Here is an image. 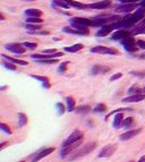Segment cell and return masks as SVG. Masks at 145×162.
Wrapping results in <instances>:
<instances>
[{
  "instance_id": "6da1fadb",
  "label": "cell",
  "mask_w": 145,
  "mask_h": 162,
  "mask_svg": "<svg viewBox=\"0 0 145 162\" xmlns=\"http://www.w3.org/2000/svg\"><path fill=\"white\" fill-rule=\"evenodd\" d=\"M96 147V142H92V143H89V144H85L82 146V149H80L78 151H76L73 155L69 158V160H76L78 158H82L84 155H87L89 153H91L92 151L95 150Z\"/></svg>"
},
{
  "instance_id": "7a4b0ae2",
  "label": "cell",
  "mask_w": 145,
  "mask_h": 162,
  "mask_svg": "<svg viewBox=\"0 0 145 162\" xmlns=\"http://www.w3.org/2000/svg\"><path fill=\"white\" fill-rule=\"evenodd\" d=\"M82 139H83V133L80 132V130H74V132L67 137V139L62 143V147L69 146V145L77 143V142L82 141Z\"/></svg>"
},
{
  "instance_id": "3957f363",
  "label": "cell",
  "mask_w": 145,
  "mask_h": 162,
  "mask_svg": "<svg viewBox=\"0 0 145 162\" xmlns=\"http://www.w3.org/2000/svg\"><path fill=\"white\" fill-rule=\"evenodd\" d=\"M91 52L93 53H100V55H119L118 50H116L113 48H107L103 45H98L91 49Z\"/></svg>"
},
{
  "instance_id": "277c9868",
  "label": "cell",
  "mask_w": 145,
  "mask_h": 162,
  "mask_svg": "<svg viewBox=\"0 0 145 162\" xmlns=\"http://www.w3.org/2000/svg\"><path fill=\"white\" fill-rule=\"evenodd\" d=\"M5 48H6L7 50L10 51V52L16 53V55H23L26 51V48L24 47L23 44L19 43H8L5 45Z\"/></svg>"
},
{
  "instance_id": "5b68a950",
  "label": "cell",
  "mask_w": 145,
  "mask_h": 162,
  "mask_svg": "<svg viewBox=\"0 0 145 162\" xmlns=\"http://www.w3.org/2000/svg\"><path fill=\"white\" fill-rule=\"evenodd\" d=\"M117 151V145L116 144H109L106 145V146L100 151L99 153V158H110Z\"/></svg>"
},
{
  "instance_id": "8992f818",
  "label": "cell",
  "mask_w": 145,
  "mask_h": 162,
  "mask_svg": "<svg viewBox=\"0 0 145 162\" xmlns=\"http://www.w3.org/2000/svg\"><path fill=\"white\" fill-rule=\"evenodd\" d=\"M137 7H138L137 3H122V5H119V6L116 7V12L128 14V13L133 12L134 9H136Z\"/></svg>"
},
{
  "instance_id": "52a82bcc",
  "label": "cell",
  "mask_w": 145,
  "mask_h": 162,
  "mask_svg": "<svg viewBox=\"0 0 145 162\" xmlns=\"http://www.w3.org/2000/svg\"><path fill=\"white\" fill-rule=\"evenodd\" d=\"M62 32L69 33V34H77V35H89L90 31L87 27L84 29H75V27L65 26V27H62Z\"/></svg>"
},
{
  "instance_id": "ba28073f",
  "label": "cell",
  "mask_w": 145,
  "mask_h": 162,
  "mask_svg": "<svg viewBox=\"0 0 145 162\" xmlns=\"http://www.w3.org/2000/svg\"><path fill=\"white\" fill-rule=\"evenodd\" d=\"M82 143H83V139H82V141H80V142H77V143H74V144L69 145V146L62 147V149H61V152H60V156H61V158H65V156H67L68 154L71 153V151L76 150L77 147L80 146V145L82 144Z\"/></svg>"
},
{
  "instance_id": "9c48e42d",
  "label": "cell",
  "mask_w": 145,
  "mask_h": 162,
  "mask_svg": "<svg viewBox=\"0 0 145 162\" xmlns=\"http://www.w3.org/2000/svg\"><path fill=\"white\" fill-rule=\"evenodd\" d=\"M52 152H54V147H48V149H44V150H41L40 152H38V153L35 154L34 159H33L31 162H38V161H40L41 159H43V158L48 156L49 154L52 153Z\"/></svg>"
},
{
  "instance_id": "30bf717a",
  "label": "cell",
  "mask_w": 145,
  "mask_h": 162,
  "mask_svg": "<svg viewBox=\"0 0 145 162\" xmlns=\"http://www.w3.org/2000/svg\"><path fill=\"white\" fill-rule=\"evenodd\" d=\"M145 100V93H139V94H134L130 97H124L122 102L125 103H135V102H141V101Z\"/></svg>"
},
{
  "instance_id": "8fae6325",
  "label": "cell",
  "mask_w": 145,
  "mask_h": 162,
  "mask_svg": "<svg viewBox=\"0 0 145 162\" xmlns=\"http://www.w3.org/2000/svg\"><path fill=\"white\" fill-rule=\"evenodd\" d=\"M142 132V128H137V129H132V130H127L126 133L120 135V139L122 141H128V139L134 138L135 136H137L139 133Z\"/></svg>"
},
{
  "instance_id": "7c38bea8",
  "label": "cell",
  "mask_w": 145,
  "mask_h": 162,
  "mask_svg": "<svg viewBox=\"0 0 145 162\" xmlns=\"http://www.w3.org/2000/svg\"><path fill=\"white\" fill-rule=\"evenodd\" d=\"M111 5V0H102L100 3H94L87 5V8L90 9H106Z\"/></svg>"
},
{
  "instance_id": "4fadbf2b",
  "label": "cell",
  "mask_w": 145,
  "mask_h": 162,
  "mask_svg": "<svg viewBox=\"0 0 145 162\" xmlns=\"http://www.w3.org/2000/svg\"><path fill=\"white\" fill-rule=\"evenodd\" d=\"M113 29H115V27H113L112 24H106L96 32V36H107L112 32Z\"/></svg>"
},
{
  "instance_id": "5bb4252c",
  "label": "cell",
  "mask_w": 145,
  "mask_h": 162,
  "mask_svg": "<svg viewBox=\"0 0 145 162\" xmlns=\"http://www.w3.org/2000/svg\"><path fill=\"white\" fill-rule=\"evenodd\" d=\"M132 33L128 31V29H117V32H115L112 34V40H115V41H118V40H120L122 41V39H125L126 36H128V35H130Z\"/></svg>"
},
{
  "instance_id": "9a60e30c",
  "label": "cell",
  "mask_w": 145,
  "mask_h": 162,
  "mask_svg": "<svg viewBox=\"0 0 145 162\" xmlns=\"http://www.w3.org/2000/svg\"><path fill=\"white\" fill-rule=\"evenodd\" d=\"M110 68L107 66H102V65H94L91 69L92 75H99V74H106L109 73Z\"/></svg>"
},
{
  "instance_id": "2e32d148",
  "label": "cell",
  "mask_w": 145,
  "mask_h": 162,
  "mask_svg": "<svg viewBox=\"0 0 145 162\" xmlns=\"http://www.w3.org/2000/svg\"><path fill=\"white\" fill-rule=\"evenodd\" d=\"M1 57H3V59H5V60H7V61L9 62H13V64H18V65L21 66H26L28 62L25 61V60H21V59H16V58H13V57H9L7 56V55H1Z\"/></svg>"
},
{
  "instance_id": "e0dca14e",
  "label": "cell",
  "mask_w": 145,
  "mask_h": 162,
  "mask_svg": "<svg viewBox=\"0 0 145 162\" xmlns=\"http://www.w3.org/2000/svg\"><path fill=\"white\" fill-rule=\"evenodd\" d=\"M122 123H124V115L122 112H119L117 115H115V120H113V127L115 128H122Z\"/></svg>"
},
{
  "instance_id": "ac0fdd59",
  "label": "cell",
  "mask_w": 145,
  "mask_h": 162,
  "mask_svg": "<svg viewBox=\"0 0 145 162\" xmlns=\"http://www.w3.org/2000/svg\"><path fill=\"white\" fill-rule=\"evenodd\" d=\"M25 15H26L27 17H41L42 12L40 9L36 8H28L25 10Z\"/></svg>"
},
{
  "instance_id": "d6986e66",
  "label": "cell",
  "mask_w": 145,
  "mask_h": 162,
  "mask_svg": "<svg viewBox=\"0 0 145 162\" xmlns=\"http://www.w3.org/2000/svg\"><path fill=\"white\" fill-rule=\"evenodd\" d=\"M31 77L32 78H34V80L36 81H40V82L43 83V87L45 88H50V83H49V78L45 76H40V75H31Z\"/></svg>"
},
{
  "instance_id": "ffe728a7",
  "label": "cell",
  "mask_w": 145,
  "mask_h": 162,
  "mask_svg": "<svg viewBox=\"0 0 145 162\" xmlns=\"http://www.w3.org/2000/svg\"><path fill=\"white\" fill-rule=\"evenodd\" d=\"M84 45L80 43H77V44H74V45H70V47H66L64 48V51L66 52H70V53H74V52H77V51H80V49H83Z\"/></svg>"
},
{
  "instance_id": "44dd1931",
  "label": "cell",
  "mask_w": 145,
  "mask_h": 162,
  "mask_svg": "<svg viewBox=\"0 0 145 162\" xmlns=\"http://www.w3.org/2000/svg\"><path fill=\"white\" fill-rule=\"evenodd\" d=\"M65 1L68 3L69 6L75 7V8H77V9H87V5H84V3L75 1V0H65Z\"/></svg>"
},
{
  "instance_id": "7402d4cb",
  "label": "cell",
  "mask_w": 145,
  "mask_h": 162,
  "mask_svg": "<svg viewBox=\"0 0 145 162\" xmlns=\"http://www.w3.org/2000/svg\"><path fill=\"white\" fill-rule=\"evenodd\" d=\"M122 43L124 47H127V45H136V41H135V39H134V36L132 35V34L126 36L125 39H122Z\"/></svg>"
},
{
  "instance_id": "603a6c76",
  "label": "cell",
  "mask_w": 145,
  "mask_h": 162,
  "mask_svg": "<svg viewBox=\"0 0 145 162\" xmlns=\"http://www.w3.org/2000/svg\"><path fill=\"white\" fill-rule=\"evenodd\" d=\"M75 111H76L77 113H80V115H86V113H89V112L91 111V107L87 106V104L77 107L76 109H75Z\"/></svg>"
},
{
  "instance_id": "cb8c5ba5",
  "label": "cell",
  "mask_w": 145,
  "mask_h": 162,
  "mask_svg": "<svg viewBox=\"0 0 145 162\" xmlns=\"http://www.w3.org/2000/svg\"><path fill=\"white\" fill-rule=\"evenodd\" d=\"M128 93L129 94H132V95H134V94H139V93H143V88H141L138 85H133V86H130L129 88H128Z\"/></svg>"
},
{
  "instance_id": "d4e9b609",
  "label": "cell",
  "mask_w": 145,
  "mask_h": 162,
  "mask_svg": "<svg viewBox=\"0 0 145 162\" xmlns=\"http://www.w3.org/2000/svg\"><path fill=\"white\" fill-rule=\"evenodd\" d=\"M27 124V117L25 113L23 112H19L18 113V126L19 127H23Z\"/></svg>"
},
{
  "instance_id": "484cf974",
  "label": "cell",
  "mask_w": 145,
  "mask_h": 162,
  "mask_svg": "<svg viewBox=\"0 0 145 162\" xmlns=\"http://www.w3.org/2000/svg\"><path fill=\"white\" fill-rule=\"evenodd\" d=\"M25 27H26V29L30 33L35 32V31H40V29H42L41 24H27V25Z\"/></svg>"
},
{
  "instance_id": "4316f807",
  "label": "cell",
  "mask_w": 145,
  "mask_h": 162,
  "mask_svg": "<svg viewBox=\"0 0 145 162\" xmlns=\"http://www.w3.org/2000/svg\"><path fill=\"white\" fill-rule=\"evenodd\" d=\"M125 111H132V109L130 108H120V109H116V110H113V111H111V112H109L107 116H106V120H108L109 119V117H111L112 115H117V113H119V112H125Z\"/></svg>"
},
{
  "instance_id": "83f0119b",
  "label": "cell",
  "mask_w": 145,
  "mask_h": 162,
  "mask_svg": "<svg viewBox=\"0 0 145 162\" xmlns=\"http://www.w3.org/2000/svg\"><path fill=\"white\" fill-rule=\"evenodd\" d=\"M66 101H67V104H68V108H67V110H68L69 112H71L73 110L76 109V108H75V100H74V97H66Z\"/></svg>"
},
{
  "instance_id": "f1b7e54d",
  "label": "cell",
  "mask_w": 145,
  "mask_h": 162,
  "mask_svg": "<svg viewBox=\"0 0 145 162\" xmlns=\"http://www.w3.org/2000/svg\"><path fill=\"white\" fill-rule=\"evenodd\" d=\"M27 24H42L43 23V19L41 17H28L25 19Z\"/></svg>"
},
{
  "instance_id": "f546056e",
  "label": "cell",
  "mask_w": 145,
  "mask_h": 162,
  "mask_svg": "<svg viewBox=\"0 0 145 162\" xmlns=\"http://www.w3.org/2000/svg\"><path fill=\"white\" fill-rule=\"evenodd\" d=\"M134 124V119L133 117H127L124 119V123H122V127L124 128H129V127H132Z\"/></svg>"
},
{
  "instance_id": "4dcf8cb0",
  "label": "cell",
  "mask_w": 145,
  "mask_h": 162,
  "mask_svg": "<svg viewBox=\"0 0 145 162\" xmlns=\"http://www.w3.org/2000/svg\"><path fill=\"white\" fill-rule=\"evenodd\" d=\"M54 5H56V6H59L61 7V8H65V9H68L69 5L67 3H66L65 0H54Z\"/></svg>"
},
{
  "instance_id": "1f68e13d",
  "label": "cell",
  "mask_w": 145,
  "mask_h": 162,
  "mask_svg": "<svg viewBox=\"0 0 145 162\" xmlns=\"http://www.w3.org/2000/svg\"><path fill=\"white\" fill-rule=\"evenodd\" d=\"M107 106L104 104V103H100V104H98V106L94 108V112H100V113H103V112L107 111Z\"/></svg>"
},
{
  "instance_id": "d6a6232c",
  "label": "cell",
  "mask_w": 145,
  "mask_h": 162,
  "mask_svg": "<svg viewBox=\"0 0 145 162\" xmlns=\"http://www.w3.org/2000/svg\"><path fill=\"white\" fill-rule=\"evenodd\" d=\"M3 65L5 68L9 69V71H16L17 67H16L15 64H13V62H9V61H3Z\"/></svg>"
},
{
  "instance_id": "836d02e7",
  "label": "cell",
  "mask_w": 145,
  "mask_h": 162,
  "mask_svg": "<svg viewBox=\"0 0 145 162\" xmlns=\"http://www.w3.org/2000/svg\"><path fill=\"white\" fill-rule=\"evenodd\" d=\"M38 62L42 65H51V64H57L58 60L57 59H45V60H38Z\"/></svg>"
},
{
  "instance_id": "e575fe53",
  "label": "cell",
  "mask_w": 145,
  "mask_h": 162,
  "mask_svg": "<svg viewBox=\"0 0 145 162\" xmlns=\"http://www.w3.org/2000/svg\"><path fill=\"white\" fill-rule=\"evenodd\" d=\"M56 107H57V110H58V115L59 116L64 115V112L66 111V108H65V106H64V103L58 102L56 104Z\"/></svg>"
},
{
  "instance_id": "d590c367",
  "label": "cell",
  "mask_w": 145,
  "mask_h": 162,
  "mask_svg": "<svg viewBox=\"0 0 145 162\" xmlns=\"http://www.w3.org/2000/svg\"><path fill=\"white\" fill-rule=\"evenodd\" d=\"M23 45L26 48V49H30V50H34V49L38 48V44L34 43V42H24Z\"/></svg>"
},
{
  "instance_id": "8d00e7d4",
  "label": "cell",
  "mask_w": 145,
  "mask_h": 162,
  "mask_svg": "<svg viewBox=\"0 0 145 162\" xmlns=\"http://www.w3.org/2000/svg\"><path fill=\"white\" fill-rule=\"evenodd\" d=\"M0 129H1V130H3V132L6 133V134H8V135H10V134H13L12 129H10V128H9V126H8V125L3 124V123H1V124H0Z\"/></svg>"
},
{
  "instance_id": "74e56055",
  "label": "cell",
  "mask_w": 145,
  "mask_h": 162,
  "mask_svg": "<svg viewBox=\"0 0 145 162\" xmlns=\"http://www.w3.org/2000/svg\"><path fill=\"white\" fill-rule=\"evenodd\" d=\"M69 61H65V62H62L61 65H60V67L58 68V71L59 73H65L66 71H67V66H68Z\"/></svg>"
},
{
  "instance_id": "f35d334b",
  "label": "cell",
  "mask_w": 145,
  "mask_h": 162,
  "mask_svg": "<svg viewBox=\"0 0 145 162\" xmlns=\"http://www.w3.org/2000/svg\"><path fill=\"white\" fill-rule=\"evenodd\" d=\"M129 74L133 75V76L139 77V78H144L145 77V71H130Z\"/></svg>"
},
{
  "instance_id": "ab89813d",
  "label": "cell",
  "mask_w": 145,
  "mask_h": 162,
  "mask_svg": "<svg viewBox=\"0 0 145 162\" xmlns=\"http://www.w3.org/2000/svg\"><path fill=\"white\" fill-rule=\"evenodd\" d=\"M125 50L128 51V52H136L137 49H138V47H136V45H127V47H124Z\"/></svg>"
},
{
  "instance_id": "60d3db41",
  "label": "cell",
  "mask_w": 145,
  "mask_h": 162,
  "mask_svg": "<svg viewBox=\"0 0 145 162\" xmlns=\"http://www.w3.org/2000/svg\"><path fill=\"white\" fill-rule=\"evenodd\" d=\"M122 73L115 74V75H112V76L110 77V81H111V82H113V81L119 80V78H122Z\"/></svg>"
},
{
  "instance_id": "b9f144b4",
  "label": "cell",
  "mask_w": 145,
  "mask_h": 162,
  "mask_svg": "<svg viewBox=\"0 0 145 162\" xmlns=\"http://www.w3.org/2000/svg\"><path fill=\"white\" fill-rule=\"evenodd\" d=\"M58 52L56 49H44L42 51V53H45V55H54V53Z\"/></svg>"
},
{
  "instance_id": "7bdbcfd3",
  "label": "cell",
  "mask_w": 145,
  "mask_h": 162,
  "mask_svg": "<svg viewBox=\"0 0 145 162\" xmlns=\"http://www.w3.org/2000/svg\"><path fill=\"white\" fill-rule=\"evenodd\" d=\"M136 45L138 48H141V49H144L145 50V41H143V40H137Z\"/></svg>"
},
{
  "instance_id": "ee69618b",
  "label": "cell",
  "mask_w": 145,
  "mask_h": 162,
  "mask_svg": "<svg viewBox=\"0 0 145 162\" xmlns=\"http://www.w3.org/2000/svg\"><path fill=\"white\" fill-rule=\"evenodd\" d=\"M122 3H137V1L139 0H118Z\"/></svg>"
},
{
  "instance_id": "f6af8a7d",
  "label": "cell",
  "mask_w": 145,
  "mask_h": 162,
  "mask_svg": "<svg viewBox=\"0 0 145 162\" xmlns=\"http://www.w3.org/2000/svg\"><path fill=\"white\" fill-rule=\"evenodd\" d=\"M8 145H9L8 142H3V143H1V144H0V150H3V149L6 146H8Z\"/></svg>"
},
{
  "instance_id": "bcb514c9",
  "label": "cell",
  "mask_w": 145,
  "mask_h": 162,
  "mask_svg": "<svg viewBox=\"0 0 145 162\" xmlns=\"http://www.w3.org/2000/svg\"><path fill=\"white\" fill-rule=\"evenodd\" d=\"M137 162H145V155H143V156H141V159L138 160Z\"/></svg>"
},
{
  "instance_id": "7dc6e473",
  "label": "cell",
  "mask_w": 145,
  "mask_h": 162,
  "mask_svg": "<svg viewBox=\"0 0 145 162\" xmlns=\"http://www.w3.org/2000/svg\"><path fill=\"white\" fill-rule=\"evenodd\" d=\"M0 19H1V21H3V19H5V16H3V14H0Z\"/></svg>"
},
{
  "instance_id": "c3c4849f",
  "label": "cell",
  "mask_w": 145,
  "mask_h": 162,
  "mask_svg": "<svg viewBox=\"0 0 145 162\" xmlns=\"http://www.w3.org/2000/svg\"><path fill=\"white\" fill-rule=\"evenodd\" d=\"M141 6L145 7V0H142V3H141Z\"/></svg>"
},
{
  "instance_id": "681fc988",
  "label": "cell",
  "mask_w": 145,
  "mask_h": 162,
  "mask_svg": "<svg viewBox=\"0 0 145 162\" xmlns=\"http://www.w3.org/2000/svg\"><path fill=\"white\" fill-rule=\"evenodd\" d=\"M143 93H145V85H144V87H143Z\"/></svg>"
},
{
  "instance_id": "f907efd6",
  "label": "cell",
  "mask_w": 145,
  "mask_h": 162,
  "mask_svg": "<svg viewBox=\"0 0 145 162\" xmlns=\"http://www.w3.org/2000/svg\"><path fill=\"white\" fill-rule=\"evenodd\" d=\"M26 1H33V0H26Z\"/></svg>"
},
{
  "instance_id": "816d5d0a",
  "label": "cell",
  "mask_w": 145,
  "mask_h": 162,
  "mask_svg": "<svg viewBox=\"0 0 145 162\" xmlns=\"http://www.w3.org/2000/svg\"><path fill=\"white\" fill-rule=\"evenodd\" d=\"M19 162H25V161H19Z\"/></svg>"
},
{
  "instance_id": "f5cc1de1",
  "label": "cell",
  "mask_w": 145,
  "mask_h": 162,
  "mask_svg": "<svg viewBox=\"0 0 145 162\" xmlns=\"http://www.w3.org/2000/svg\"><path fill=\"white\" fill-rule=\"evenodd\" d=\"M130 162H134V161H130Z\"/></svg>"
}]
</instances>
